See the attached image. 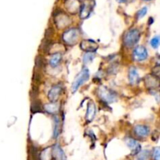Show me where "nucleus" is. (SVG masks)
I'll return each instance as SVG.
<instances>
[{
    "label": "nucleus",
    "mask_w": 160,
    "mask_h": 160,
    "mask_svg": "<svg viewBox=\"0 0 160 160\" xmlns=\"http://www.w3.org/2000/svg\"><path fill=\"white\" fill-rule=\"evenodd\" d=\"M140 39V32L137 29L130 30L123 38L124 45L127 47L134 46Z\"/></svg>",
    "instance_id": "f257e3e1"
},
{
    "label": "nucleus",
    "mask_w": 160,
    "mask_h": 160,
    "mask_svg": "<svg viewBox=\"0 0 160 160\" xmlns=\"http://www.w3.org/2000/svg\"><path fill=\"white\" fill-rule=\"evenodd\" d=\"M89 78V70L87 68H84L80 73L78 74L77 77L75 78L74 83L72 84V91L75 92L78 89L79 87H80L84 84V82H86L87 80H88Z\"/></svg>",
    "instance_id": "f03ea898"
},
{
    "label": "nucleus",
    "mask_w": 160,
    "mask_h": 160,
    "mask_svg": "<svg viewBox=\"0 0 160 160\" xmlns=\"http://www.w3.org/2000/svg\"><path fill=\"white\" fill-rule=\"evenodd\" d=\"M99 95L103 101L107 102H113L117 99V95L113 91L108 89L106 87H102L99 89Z\"/></svg>",
    "instance_id": "7ed1b4c3"
},
{
    "label": "nucleus",
    "mask_w": 160,
    "mask_h": 160,
    "mask_svg": "<svg viewBox=\"0 0 160 160\" xmlns=\"http://www.w3.org/2000/svg\"><path fill=\"white\" fill-rule=\"evenodd\" d=\"M79 31L77 29H70L66 31L63 35V41L68 45H74L79 38Z\"/></svg>",
    "instance_id": "20e7f679"
},
{
    "label": "nucleus",
    "mask_w": 160,
    "mask_h": 160,
    "mask_svg": "<svg viewBox=\"0 0 160 160\" xmlns=\"http://www.w3.org/2000/svg\"><path fill=\"white\" fill-rule=\"evenodd\" d=\"M148 51L143 46L136 47L133 51V58L137 62L143 61L148 58Z\"/></svg>",
    "instance_id": "39448f33"
},
{
    "label": "nucleus",
    "mask_w": 160,
    "mask_h": 160,
    "mask_svg": "<svg viewBox=\"0 0 160 160\" xmlns=\"http://www.w3.org/2000/svg\"><path fill=\"white\" fill-rule=\"evenodd\" d=\"M80 48L84 51H87L88 53L95 52L99 48V45L95 42L92 40H84L80 43Z\"/></svg>",
    "instance_id": "423d86ee"
},
{
    "label": "nucleus",
    "mask_w": 160,
    "mask_h": 160,
    "mask_svg": "<svg viewBox=\"0 0 160 160\" xmlns=\"http://www.w3.org/2000/svg\"><path fill=\"white\" fill-rule=\"evenodd\" d=\"M62 92V87L60 85H55L49 91L48 94V98L51 102H56L59 97V95Z\"/></svg>",
    "instance_id": "0eeeda50"
},
{
    "label": "nucleus",
    "mask_w": 160,
    "mask_h": 160,
    "mask_svg": "<svg viewBox=\"0 0 160 160\" xmlns=\"http://www.w3.org/2000/svg\"><path fill=\"white\" fill-rule=\"evenodd\" d=\"M126 144L131 148L132 155H137L141 151V145L136 140L133 138H127L126 140Z\"/></svg>",
    "instance_id": "6e6552de"
},
{
    "label": "nucleus",
    "mask_w": 160,
    "mask_h": 160,
    "mask_svg": "<svg viewBox=\"0 0 160 160\" xmlns=\"http://www.w3.org/2000/svg\"><path fill=\"white\" fill-rule=\"evenodd\" d=\"M52 156L55 160H66L65 154L58 145H56L52 149Z\"/></svg>",
    "instance_id": "1a4fd4ad"
},
{
    "label": "nucleus",
    "mask_w": 160,
    "mask_h": 160,
    "mask_svg": "<svg viewBox=\"0 0 160 160\" xmlns=\"http://www.w3.org/2000/svg\"><path fill=\"white\" fill-rule=\"evenodd\" d=\"M145 84L147 88H156L159 86V77L155 75H148L145 77Z\"/></svg>",
    "instance_id": "9d476101"
},
{
    "label": "nucleus",
    "mask_w": 160,
    "mask_h": 160,
    "mask_svg": "<svg viewBox=\"0 0 160 160\" xmlns=\"http://www.w3.org/2000/svg\"><path fill=\"white\" fill-rule=\"evenodd\" d=\"M149 131V127L145 125H137L134 127V133L138 137H146Z\"/></svg>",
    "instance_id": "9b49d317"
},
{
    "label": "nucleus",
    "mask_w": 160,
    "mask_h": 160,
    "mask_svg": "<svg viewBox=\"0 0 160 160\" xmlns=\"http://www.w3.org/2000/svg\"><path fill=\"white\" fill-rule=\"evenodd\" d=\"M95 115V105L93 102H89L88 104V109H87L86 120L87 121L91 122L94 119Z\"/></svg>",
    "instance_id": "f8f14e48"
},
{
    "label": "nucleus",
    "mask_w": 160,
    "mask_h": 160,
    "mask_svg": "<svg viewBox=\"0 0 160 160\" xmlns=\"http://www.w3.org/2000/svg\"><path fill=\"white\" fill-rule=\"evenodd\" d=\"M138 73H137V70L134 67H131L129 70V74H128V78L130 80V83L132 84H136L138 80Z\"/></svg>",
    "instance_id": "ddd939ff"
},
{
    "label": "nucleus",
    "mask_w": 160,
    "mask_h": 160,
    "mask_svg": "<svg viewBox=\"0 0 160 160\" xmlns=\"http://www.w3.org/2000/svg\"><path fill=\"white\" fill-rule=\"evenodd\" d=\"M62 59V56L59 53H56L54 55L52 56V57L49 59V64H50L53 67H55L58 66L60 63Z\"/></svg>",
    "instance_id": "4468645a"
},
{
    "label": "nucleus",
    "mask_w": 160,
    "mask_h": 160,
    "mask_svg": "<svg viewBox=\"0 0 160 160\" xmlns=\"http://www.w3.org/2000/svg\"><path fill=\"white\" fill-rule=\"evenodd\" d=\"M52 150L50 148H46L42 152L39 156V160H52Z\"/></svg>",
    "instance_id": "2eb2a0df"
},
{
    "label": "nucleus",
    "mask_w": 160,
    "mask_h": 160,
    "mask_svg": "<svg viewBox=\"0 0 160 160\" xmlns=\"http://www.w3.org/2000/svg\"><path fill=\"white\" fill-rule=\"evenodd\" d=\"M45 109L49 113H54L59 111V105L56 104V102H52L49 105H46L45 106Z\"/></svg>",
    "instance_id": "dca6fc26"
},
{
    "label": "nucleus",
    "mask_w": 160,
    "mask_h": 160,
    "mask_svg": "<svg viewBox=\"0 0 160 160\" xmlns=\"http://www.w3.org/2000/svg\"><path fill=\"white\" fill-rule=\"evenodd\" d=\"M54 130H53V137H58L60 133V127H59V120L57 117L54 119Z\"/></svg>",
    "instance_id": "f3484780"
},
{
    "label": "nucleus",
    "mask_w": 160,
    "mask_h": 160,
    "mask_svg": "<svg viewBox=\"0 0 160 160\" xmlns=\"http://www.w3.org/2000/svg\"><path fill=\"white\" fill-rule=\"evenodd\" d=\"M42 104L38 100H34L31 104V111L32 113H38L42 111Z\"/></svg>",
    "instance_id": "a211bd4d"
},
{
    "label": "nucleus",
    "mask_w": 160,
    "mask_h": 160,
    "mask_svg": "<svg viewBox=\"0 0 160 160\" xmlns=\"http://www.w3.org/2000/svg\"><path fill=\"white\" fill-rule=\"evenodd\" d=\"M51 45V41L49 39H45L42 43V45H41V48H42V51L44 53H48L49 49H50Z\"/></svg>",
    "instance_id": "6ab92c4d"
},
{
    "label": "nucleus",
    "mask_w": 160,
    "mask_h": 160,
    "mask_svg": "<svg viewBox=\"0 0 160 160\" xmlns=\"http://www.w3.org/2000/svg\"><path fill=\"white\" fill-rule=\"evenodd\" d=\"M45 64V60L43 59V57L40 56H38L36 57L35 59V66L38 69H41L44 66Z\"/></svg>",
    "instance_id": "aec40b11"
},
{
    "label": "nucleus",
    "mask_w": 160,
    "mask_h": 160,
    "mask_svg": "<svg viewBox=\"0 0 160 160\" xmlns=\"http://www.w3.org/2000/svg\"><path fill=\"white\" fill-rule=\"evenodd\" d=\"M94 58H95V55H94L93 53H86V54H84V59H84V63H85V64L91 63V62L94 59Z\"/></svg>",
    "instance_id": "412c9836"
},
{
    "label": "nucleus",
    "mask_w": 160,
    "mask_h": 160,
    "mask_svg": "<svg viewBox=\"0 0 160 160\" xmlns=\"http://www.w3.org/2000/svg\"><path fill=\"white\" fill-rule=\"evenodd\" d=\"M151 45H152V48L154 49H157L159 45V36H156V37H154L152 38V40H151Z\"/></svg>",
    "instance_id": "4be33fe9"
},
{
    "label": "nucleus",
    "mask_w": 160,
    "mask_h": 160,
    "mask_svg": "<svg viewBox=\"0 0 160 160\" xmlns=\"http://www.w3.org/2000/svg\"><path fill=\"white\" fill-rule=\"evenodd\" d=\"M148 155H149V152L146 150L140 152L139 156H137V160H147L148 158Z\"/></svg>",
    "instance_id": "5701e85b"
},
{
    "label": "nucleus",
    "mask_w": 160,
    "mask_h": 160,
    "mask_svg": "<svg viewBox=\"0 0 160 160\" xmlns=\"http://www.w3.org/2000/svg\"><path fill=\"white\" fill-rule=\"evenodd\" d=\"M146 13H147V8H146V7H144V8H142L141 9H140L137 13V19H141V18H142V17L146 14Z\"/></svg>",
    "instance_id": "b1692460"
},
{
    "label": "nucleus",
    "mask_w": 160,
    "mask_h": 160,
    "mask_svg": "<svg viewBox=\"0 0 160 160\" xmlns=\"http://www.w3.org/2000/svg\"><path fill=\"white\" fill-rule=\"evenodd\" d=\"M153 159L154 160H160V152L159 148H156L153 152Z\"/></svg>",
    "instance_id": "393cba45"
},
{
    "label": "nucleus",
    "mask_w": 160,
    "mask_h": 160,
    "mask_svg": "<svg viewBox=\"0 0 160 160\" xmlns=\"http://www.w3.org/2000/svg\"><path fill=\"white\" fill-rule=\"evenodd\" d=\"M126 0H119V2H124Z\"/></svg>",
    "instance_id": "a878e982"
},
{
    "label": "nucleus",
    "mask_w": 160,
    "mask_h": 160,
    "mask_svg": "<svg viewBox=\"0 0 160 160\" xmlns=\"http://www.w3.org/2000/svg\"><path fill=\"white\" fill-rule=\"evenodd\" d=\"M144 1H150V0H144Z\"/></svg>",
    "instance_id": "bb28decb"
}]
</instances>
